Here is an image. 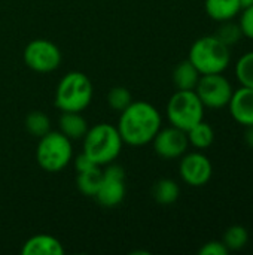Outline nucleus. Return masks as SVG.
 Instances as JSON below:
<instances>
[{
	"mask_svg": "<svg viewBox=\"0 0 253 255\" xmlns=\"http://www.w3.org/2000/svg\"><path fill=\"white\" fill-rule=\"evenodd\" d=\"M163 127L160 111L145 100H137L119 112L118 131L124 143L131 146H143L154 140Z\"/></svg>",
	"mask_w": 253,
	"mask_h": 255,
	"instance_id": "obj_1",
	"label": "nucleus"
},
{
	"mask_svg": "<svg viewBox=\"0 0 253 255\" xmlns=\"http://www.w3.org/2000/svg\"><path fill=\"white\" fill-rule=\"evenodd\" d=\"M122 139L116 126L100 123L89 127L84 136V151L97 166L113 163L122 151Z\"/></svg>",
	"mask_w": 253,
	"mask_h": 255,
	"instance_id": "obj_2",
	"label": "nucleus"
},
{
	"mask_svg": "<svg viewBox=\"0 0 253 255\" xmlns=\"http://www.w3.org/2000/svg\"><path fill=\"white\" fill-rule=\"evenodd\" d=\"M188 60L201 75L224 73L231 63L230 46L221 42L215 34L198 37L189 48Z\"/></svg>",
	"mask_w": 253,
	"mask_h": 255,
	"instance_id": "obj_3",
	"label": "nucleus"
},
{
	"mask_svg": "<svg viewBox=\"0 0 253 255\" xmlns=\"http://www.w3.org/2000/svg\"><path fill=\"white\" fill-rule=\"evenodd\" d=\"M92 100V82L79 70L66 73L55 90L54 103L61 112H82Z\"/></svg>",
	"mask_w": 253,
	"mask_h": 255,
	"instance_id": "obj_4",
	"label": "nucleus"
},
{
	"mask_svg": "<svg viewBox=\"0 0 253 255\" xmlns=\"http://www.w3.org/2000/svg\"><path fill=\"white\" fill-rule=\"evenodd\" d=\"M73 158L72 140L66 137L60 130L48 131L39 139L36 149V160L40 169L49 173H58L64 170Z\"/></svg>",
	"mask_w": 253,
	"mask_h": 255,
	"instance_id": "obj_5",
	"label": "nucleus"
},
{
	"mask_svg": "<svg viewBox=\"0 0 253 255\" xmlns=\"http://www.w3.org/2000/svg\"><path fill=\"white\" fill-rule=\"evenodd\" d=\"M204 105L195 90H176L167 103V118L170 126L188 131L204 120Z\"/></svg>",
	"mask_w": 253,
	"mask_h": 255,
	"instance_id": "obj_6",
	"label": "nucleus"
},
{
	"mask_svg": "<svg viewBox=\"0 0 253 255\" xmlns=\"http://www.w3.org/2000/svg\"><path fill=\"white\" fill-rule=\"evenodd\" d=\"M28 69L37 73H51L61 64L63 54L60 48L48 39H34L27 43L22 54Z\"/></svg>",
	"mask_w": 253,
	"mask_h": 255,
	"instance_id": "obj_7",
	"label": "nucleus"
},
{
	"mask_svg": "<svg viewBox=\"0 0 253 255\" xmlns=\"http://www.w3.org/2000/svg\"><path fill=\"white\" fill-rule=\"evenodd\" d=\"M195 93L204 108L222 109L228 106L234 88L231 82L224 76V73H210L200 76V81L195 87Z\"/></svg>",
	"mask_w": 253,
	"mask_h": 255,
	"instance_id": "obj_8",
	"label": "nucleus"
},
{
	"mask_svg": "<svg viewBox=\"0 0 253 255\" xmlns=\"http://www.w3.org/2000/svg\"><path fill=\"white\" fill-rule=\"evenodd\" d=\"M127 193L125 172L118 164H106L100 188L95 194V200L104 208H115L122 203Z\"/></svg>",
	"mask_w": 253,
	"mask_h": 255,
	"instance_id": "obj_9",
	"label": "nucleus"
},
{
	"mask_svg": "<svg viewBox=\"0 0 253 255\" xmlns=\"http://www.w3.org/2000/svg\"><path fill=\"white\" fill-rule=\"evenodd\" d=\"M179 175L186 185L200 188L210 182L213 166L210 158L198 149L194 152H185L180 157Z\"/></svg>",
	"mask_w": 253,
	"mask_h": 255,
	"instance_id": "obj_10",
	"label": "nucleus"
},
{
	"mask_svg": "<svg viewBox=\"0 0 253 255\" xmlns=\"http://www.w3.org/2000/svg\"><path fill=\"white\" fill-rule=\"evenodd\" d=\"M151 143L154 145V151L157 152V155L164 160L180 158L189 148L186 131L174 126L166 128L161 127Z\"/></svg>",
	"mask_w": 253,
	"mask_h": 255,
	"instance_id": "obj_11",
	"label": "nucleus"
},
{
	"mask_svg": "<svg viewBox=\"0 0 253 255\" xmlns=\"http://www.w3.org/2000/svg\"><path fill=\"white\" fill-rule=\"evenodd\" d=\"M227 108L237 124L243 127L253 126V88L240 87L234 90Z\"/></svg>",
	"mask_w": 253,
	"mask_h": 255,
	"instance_id": "obj_12",
	"label": "nucleus"
},
{
	"mask_svg": "<svg viewBox=\"0 0 253 255\" xmlns=\"http://www.w3.org/2000/svg\"><path fill=\"white\" fill-rule=\"evenodd\" d=\"M22 255H64L63 244L51 235H34L22 244Z\"/></svg>",
	"mask_w": 253,
	"mask_h": 255,
	"instance_id": "obj_13",
	"label": "nucleus"
},
{
	"mask_svg": "<svg viewBox=\"0 0 253 255\" xmlns=\"http://www.w3.org/2000/svg\"><path fill=\"white\" fill-rule=\"evenodd\" d=\"M58 128L70 140H79L84 139L89 127L81 112H63L58 118Z\"/></svg>",
	"mask_w": 253,
	"mask_h": 255,
	"instance_id": "obj_14",
	"label": "nucleus"
},
{
	"mask_svg": "<svg viewBox=\"0 0 253 255\" xmlns=\"http://www.w3.org/2000/svg\"><path fill=\"white\" fill-rule=\"evenodd\" d=\"M204 10L210 19L224 22L239 16L242 6L239 0H204Z\"/></svg>",
	"mask_w": 253,
	"mask_h": 255,
	"instance_id": "obj_15",
	"label": "nucleus"
},
{
	"mask_svg": "<svg viewBox=\"0 0 253 255\" xmlns=\"http://www.w3.org/2000/svg\"><path fill=\"white\" fill-rule=\"evenodd\" d=\"M201 73L197 67L186 58L180 61L173 70V84L176 90H195Z\"/></svg>",
	"mask_w": 253,
	"mask_h": 255,
	"instance_id": "obj_16",
	"label": "nucleus"
},
{
	"mask_svg": "<svg viewBox=\"0 0 253 255\" xmlns=\"http://www.w3.org/2000/svg\"><path fill=\"white\" fill-rule=\"evenodd\" d=\"M180 196V187L174 179L163 178L157 181L152 187V197L157 203L163 206H169L177 202Z\"/></svg>",
	"mask_w": 253,
	"mask_h": 255,
	"instance_id": "obj_17",
	"label": "nucleus"
},
{
	"mask_svg": "<svg viewBox=\"0 0 253 255\" xmlns=\"http://www.w3.org/2000/svg\"><path fill=\"white\" fill-rule=\"evenodd\" d=\"M186 136H188L189 146H194L198 151H204L210 148L215 142V130L204 120L195 124L192 128H189L186 131Z\"/></svg>",
	"mask_w": 253,
	"mask_h": 255,
	"instance_id": "obj_18",
	"label": "nucleus"
},
{
	"mask_svg": "<svg viewBox=\"0 0 253 255\" xmlns=\"http://www.w3.org/2000/svg\"><path fill=\"white\" fill-rule=\"evenodd\" d=\"M101 178H103V170L100 169V166H95L85 172H79L76 178V185L79 193L88 197H95L101 184Z\"/></svg>",
	"mask_w": 253,
	"mask_h": 255,
	"instance_id": "obj_19",
	"label": "nucleus"
},
{
	"mask_svg": "<svg viewBox=\"0 0 253 255\" xmlns=\"http://www.w3.org/2000/svg\"><path fill=\"white\" fill-rule=\"evenodd\" d=\"M24 127L33 137L40 139L48 131H51V120L42 111H31L24 121Z\"/></svg>",
	"mask_w": 253,
	"mask_h": 255,
	"instance_id": "obj_20",
	"label": "nucleus"
},
{
	"mask_svg": "<svg viewBox=\"0 0 253 255\" xmlns=\"http://www.w3.org/2000/svg\"><path fill=\"white\" fill-rule=\"evenodd\" d=\"M222 242L227 245V248L230 250V253L231 251H240L249 242V232L243 226H239V224L231 226V227L227 229Z\"/></svg>",
	"mask_w": 253,
	"mask_h": 255,
	"instance_id": "obj_21",
	"label": "nucleus"
},
{
	"mask_svg": "<svg viewBox=\"0 0 253 255\" xmlns=\"http://www.w3.org/2000/svg\"><path fill=\"white\" fill-rule=\"evenodd\" d=\"M236 76L242 87L253 88V51L243 54L237 60Z\"/></svg>",
	"mask_w": 253,
	"mask_h": 255,
	"instance_id": "obj_22",
	"label": "nucleus"
},
{
	"mask_svg": "<svg viewBox=\"0 0 253 255\" xmlns=\"http://www.w3.org/2000/svg\"><path fill=\"white\" fill-rule=\"evenodd\" d=\"M221 25H219V28H218V31L215 33V36L221 40V42H224L227 46H233V45H236V43H239V40L243 37V33H242V30H240V25H239V22H234L233 19L231 21H224V22H219Z\"/></svg>",
	"mask_w": 253,
	"mask_h": 255,
	"instance_id": "obj_23",
	"label": "nucleus"
},
{
	"mask_svg": "<svg viewBox=\"0 0 253 255\" xmlns=\"http://www.w3.org/2000/svg\"><path fill=\"white\" fill-rule=\"evenodd\" d=\"M131 103H133V94L125 87H113L107 94V105L116 112H122Z\"/></svg>",
	"mask_w": 253,
	"mask_h": 255,
	"instance_id": "obj_24",
	"label": "nucleus"
},
{
	"mask_svg": "<svg viewBox=\"0 0 253 255\" xmlns=\"http://www.w3.org/2000/svg\"><path fill=\"white\" fill-rule=\"evenodd\" d=\"M239 25L243 33V37H248L253 40V4L249 7L242 9L239 13Z\"/></svg>",
	"mask_w": 253,
	"mask_h": 255,
	"instance_id": "obj_25",
	"label": "nucleus"
},
{
	"mask_svg": "<svg viewBox=\"0 0 253 255\" xmlns=\"http://www.w3.org/2000/svg\"><path fill=\"white\" fill-rule=\"evenodd\" d=\"M200 255H228L230 250L227 248V245L222 241H210L207 244H204L200 250Z\"/></svg>",
	"mask_w": 253,
	"mask_h": 255,
	"instance_id": "obj_26",
	"label": "nucleus"
},
{
	"mask_svg": "<svg viewBox=\"0 0 253 255\" xmlns=\"http://www.w3.org/2000/svg\"><path fill=\"white\" fill-rule=\"evenodd\" d=\"M95 166H97V164H95L85 152L79 154V155L75 158V169H76L78 173H79V172L89 170V169H92V167H95Z\"/></svg>",
	"mask_w": 253,
	"mask_h": 255,
	"instance_id": "obj_27",
	"label": "nucleus"
},
{
	"mask_svg": "<svg viewBox=\"0 0 253 255\" xmlns=\"http://www.w3.org/2000/svg\"><path fill=\"white\" fill-rule=\"evenodd\" d=\"M246 131H245V142L249 148L253 149V126H249V127H245Z\"/></svg>",
	"mask_w": 253,
	"mask_h": 255,
	"instance_id": "obj_28",
	"label": "nucleus"
},
{
	"mask_svg": "<svg viewBox=\"0 0 253 255\" xmlns=\"http://www.w3.org/2000/svg\"><path fill=\"white\" fill-rule=\"evenodd\" d=\"M240 1V6H242V9H245V7H249V6H252L253 4V0H239Z\"/></svg>",
	"mask_w": 253,
	"mask_h": 255,
	"instance_id": "obj_29",
	"label": "nucleus"
}]
</instances>
